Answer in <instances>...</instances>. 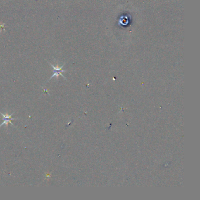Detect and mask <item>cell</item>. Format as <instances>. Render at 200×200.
Here are the masks:
<instances>
[{"instance_id": "6da1fadb", "label": "cell", "mask_w": 200, "mask_h": 200, "mask_svg": "<svg viewBox=\"0 0 200 200\" xmlns=\"http://www.w3.org/2000/svg\"><path fill=\"white\" fill-rule=\"evenodd\" d=\"M14 113V112H13V113H11V115H8L7 113L6 114H3V113H1V112H0V114H1L2 116H3V122L0 125V127H1V126H3V125H6V127L8 126V123H11V125L13 126H14V125L13 123L11 122V120H16V119H16V118H12V116L13 115Z\"/></svg>"}, {"instance_id": "7a4b0ae2", "label": "cell", "mask_w": 200, "mask_h": 200, "mask_svg": "<svg viewBox=\"0 0 200 200\" xmlns=\"http://www.w3.org/2000/svg\"><path fill=\"white\" fill-rule=\"evenodd\" d=\"M49 64H50V65L52 66V67L54 68V74H53L52 76L51 77V78L49 79V80L51 79H52V77H58L59 75H61V76H62L63 77L65 78L64 76L62 74V72H65V70H62L63 66H61V67H59L58 66H55L53 65L52 64H51V63H49Z\"/></svg>"}]
</instances>
